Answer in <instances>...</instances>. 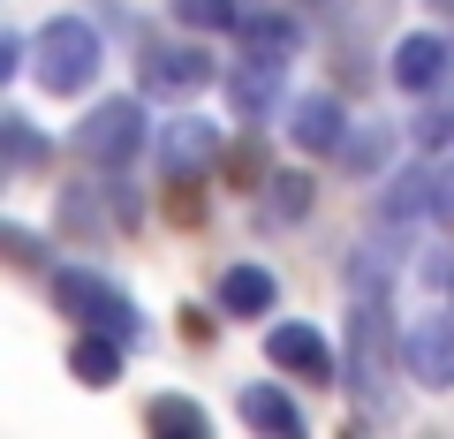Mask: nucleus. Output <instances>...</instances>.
Wrapping results in <instances>:
<instances>
[{
    "label": "nucleus",
    "mask_w": 454,
    "mask_h": 439,
    "mask_svg": "<svg viewBox=\"0 0 454 439\" xmlns=\"http://www.w3.org/2000/svg\"><path fill=\"white\" fill-rule=\"evenodd\" d=\"M265 190H273V220H303L310 212V175H265Z\"/></svg>",
    "instance_id": "20"
},
{
    "label": "nucleus",
    "mask_w": 454,
    "mask_h": 439,
    "mask_svg": "<svg viewBox=\"0 0 454 439\" xmlns=\"http://www.w3.org/2000/svg\"><path fill=\"white\" fill-rule=\"evenodd\" d=\"M387 228H409V220H447V160H424L409 175L387 182Z\"/></svg>",
    "instance_id": "7"
},
{
    "label": "nucleus",
    "mask_w": 454,
    "mask_h": 439,
    "mask_svg": "<svg viewBox=\"0 0 454 439\" xmlns=\"http://www.w3.org/2000/svg\"><path fill=\"white\" fill-rule=\"evenodd\" d=\"M280 68H288V61H265V53H243V61L227 68V106H235L243 122H258L265 106L280 98Z\"/></svg>",
    "instance_id": "12"
},
{
    "label": "nucleus",
    "mask_w": 454,
    "mask_h": 439,
    "mask_svg": "<svg viewBox=\"0 0 454 439\" xmlns=\"http://www.w3.org/2000/svg\"><path fill=\"white\" fill-rule=\"evenodd\" d=\"M273 273H265V265H227L220 273V310H235V318H265V310H273Z\"/></svg>",
    "instance_id": "15"
},
{
    "label": "nucleus",
    "mask_w": 454,
    "mask_h": 439,
    "mask_svg": "<svg viewBox=\"0 0 454 439\" xmlns=\"http://www.w3.org/2000/svg\"><path fill=\"white\" fill-rule=\"evenodd\" d=\"M387 145H394L387 122H364V129L340 137V167H348V175H379V167H387Z\"/></svg>",
    "instance_id": "18"
},
{
    "label": "nucleus",
    "mask_w": 454,
    "mask_h": 439,
    "mask_svg": "<svg viewBox=\"0 0 454 439\" xmlns=\"http://www.w3.org/2000/svg\"><path fill=\"white\" fill-rule=\"evenodd\" d=\"M340 137H348V114H340V98L303 91V98L288 106V145H295V152H340Z\"/></svg>",
    "instance_id": "10"
},
{
    "label": "nucleus",
    "mask_w": 454,
    "mask_h": 439,
    "mask_svg": "<svg viewBox=\"0 0 454 439\" xmlns=\"http://www.w3.org/2000/svg\"><path fill=\"white\" fill-rule=\"evenodd\" d=\"M175 16L190 31H243V8L235 0H175Z\"/></svg>",
    "instance_id": "19"
},
{
    "label": "nucleus",
    "mask_w": 454,
    "mask_h": 439,
    "mask_svg": "<svg viewBox=\"0 0 454 439\" xmlns=\"http://www.w3.org/2000/svg\"><path fill=\"white\" fill-rule=\"evenodd\" d=\"M243 53H265V61H295V53H303V16H273V8L243 16Z\"/></svg>",
    "instance_id": "14"
},
{
    "label": "nucleus",
    "mask_w": 454,
    "mask_h": 439,
    "mask_svg": "<svg viewBox=\"0 0 454 439\" xmlns=\"http://www.w3.org/2000/svg\"><path fill=\"white\" fill-rule=\"evenodd\" d=\"M243 424H258V432H273V439H295L303 432V409H295L280 387H250L243 394Z\"/></svg>",
    "instance_id": "16"
},
{
    "label": "nucleus",
    "mask_w": 454,
    "mask_h": 439,
    "mask_svg": "<svg viewBox=\"0 0 454 439\" xmlns=\"http://www.w3.org/2000/svg\"><path fill=\"white\" fill-rule=\"evenodd\" d=\"M227 175H235V182H258V175H265V167H258V152H250V145H243V152H235V160H227Z\"/></svg>",
    "instance_id": "25"
},
{
    "label": "nucleus",
    "mask_w": 454,
    "mask_h": 439,
    "mask_svg": "<svg viewBox=\"0 0 454 439\" xmlns=\"http://www.w3.org/2000/svg\"><path fill=\"white\" fill-rule=\"evenodd\" d=\"M68 145H76V160H91V167H129L137 152L152 145L145 137V106H137V98H98L91 114L76 122Z\"/></svg>",
    "instance_id": "4"
},
{
    "label": "nucleus",
    "mask_w": 454,
    "mask_h": 439,
    "mask_svg": "<svg viewBox=\"0 0 454 439\" xmlns=\"http://www.w3.org/2000/svg\"><path fill=\"white\" fill-rule=\"evenodd\" d=\"M91 76H98V31L83 16H53L31 38V83L53 98H76V91H91Z\"/></svg>",
    "instance_id": "2"
},
{
    "label": "nucleus",
    "mask_w": 454,
    "mask_h": 439,
    "mask_svg": "<svg viewBox=\"0 0 454 439\" xmlns=\"http://www.w3.org/2000/svg\"><path fill=\"white\" fill-rule=\"evenodd\" d=\"M145 424H152L160 439H205V432H212V417L190 402V394H160V402L145 409Z\"/></svg>",
    "instance_id": "17"
},
{
    "label": "nucleus",
    "mask_w": 454,
    "mask_h": 439,
    "mask_svg": "<svg viewBox=\"0 0 454 439\" xmlns=\"http://www.w3.org/2000/svg\"><path fill=\"white\" fill-rule=\"evenodd\" d=\"M439 8H454V0H439Z\"/></svg>",
    "instance_id": "26"
},
{
    "label": "nucleus",
    "mask_w": 454,
    "mask_h": 439,
    "mask_svg": "<svg viewBox=\"0 0 454 439\" xmlns=\"http://www.w3.org/2000/svg\"><path fill=\"white\" fill-rule=\"evenodd\" d=\"M0 137H8V167H16V175H23V167H38V160H46V137H38L31 122H23V114H8V122H0Z\"/></svg>",
    "instance_id": "21"
},
{
    "label": "nucleus",
    "mask_w": 454,
    "mask_h": 439,
    "mask_svg": "<svg viewBox=\"0 0 454 439\" xmlns=\"http://www.w3.org/2000/svg\"><path fill=\"white\" fill-rule=\"evenodd\" d=\"M137 76H145V91L182 98V91H197V83H212V53L190 46V38H152V46L137 53Z\"/></svg>",
    "instance_id": "6"
},
{
    "label": "nucleus",
    "mask_w": 454,
    "mask_h": 439,
    "mask_svg": "<svg viewBox=\"0 0 454 439\" xmlns=\"http://www.w3.org/2000/svg\"><path fill=\"white\" fill-rule=\"evenodd\" d=\"M402 357V333L387 318V288H356V310H348V387L372 417H387V372Z\"/></svg>",
    "instance_id": "1"
},
{
    "label": "nucleus",
    "mask_w": 454,
    "mask_h": 439,
    "mask_svg": "<svg viewBox=\"0 0 454 439\" xmlns=\"http://www.w3.org/2000/svg\"><path fill=\"white\" fill-rule=\"evenodd\" d=\"M447 68H454V46L447 38H432V31H409L402 46H394V83H402V91H439V83H447Z\"/></svg>",
    "instance_id": "9"
},
{
    "label": "nucleus",
    "mask_w": 454,
    "mask_h": 439,
    "mask_svg": "<svg viewBox=\"0 0 454 439\" xmlns=\"http://www.w3.org/2000/svg\"><path fill=\"white\" fill-rule=\"evenodd\" d=\"M212 152H220V129L212 122H167L160 129V167L167 182H197L212 167Z\"/></svg>",
    "instance_id": "11"
},
{
    "label": "nucleus",
    "mask_w": 454,
    "mask_h": 439,
    "mask_svg": "<svg viewBox=\"0 0 454 439\" xmlns=\"http://www.w3.org/2000/svg\"><path fill=\"white\" fill-rule=\"evenodd\" d=\"M417 145L432 152V160H439V152H454V114H417Z\"/></svg>",
    "instance_id": "22"
},
{
    "label": "nucleus",
    "mask_w": 454,
    "mask_h": 439,
    "mask_svg": "<svg viewBox=\"0 0 454 439\" xmlns=\"http://www.w3.org/2000/svg\"><path fill=\"white\" fill-rule=\"evenodd\" d=\"M53 303H61V318L98 325V333H121V341L137 349V303L114 288V280L83 273V265H61V273H53Z\"/></svg>",
    "instance_id": "3"
},
{
    "label": "nucleus",
    "mask_w": 454,
    "mask_h": 439,
    "mask_svg": "<svg viewBox=\"0 0 454 439\" xmlns=\"http://www.w3.org/2000/svg\"><path fill=\"white\" fill-rule=\"evenodd\" d=\"M402 372L417 379L424 394H447L454 387V295L402 325Z\"/></svg>",
    "instance_id": "5"
},
{
    "label": "nucleus",
    "mask_w": 454,
    "mask_h": 439,
    "mask_svg": "<svg viewBox=\"0 0 454 439\" xmlns=\"http://www.w3.org/2000/svg\"><path fill=\"white\" fill-rule=\"evenodd\" d=\"M265 357H273V372H295V379H310V387H325L333 379V349H325V333L318 325H273L265 333Z\"/></svg>",
    "instance_id": "8"
},
{
    "label": "nucleus",
    "mask_w": 454,
    "mask_h": 439,
    "mask_svg": "<svg viewBox=\"0 0 454 439\" xmlns=\"http://www.w3.org/2000/svg\"><path fill=\"white\" fill-rule=\"evenodd\" d=\"M0 250H8L16 265H38V258H46V250H38V235H31V228H16V220L0 228Z\"/></svg>",
    "instance_id": "23"
},
{
    "label": "nucleus",
    "mask_w": 454,
    "mask_h": 439,
    "mask_svg": "<svg viewBox=\"0 0 454 439\" xmlns=\"http://www.w3.org/2000/svg\"><path fill=\"white\" fill-rule=\"evenodd\" d=\"M121 357H129V341H121V333H98V325H83L76 349H68V372H76L83 387H114V379H121Z\"/></svg>",
    "instance_id": "13"
},
{
    "label": "nucleus",
    "mask_w": 454,
    "mask_h": 439,
    "mask_svg": "<svg viewBox=\"0 0 454 439\" xmlns=\"http://www.w3.org/2000/svg\"><path fill=\"white\" fill-rule=\"evenodd\" d=\"M23 61H31V46H23V38H0V76H16Z\"/></svg>",
    "instance_id": "24"
}]
</instances>
